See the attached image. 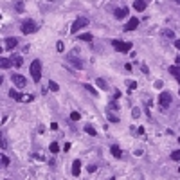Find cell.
I'll return each mask as SVG.
<instances>
[{"label":"cell","mask_w":180,"mask_h":180,"mask_svg":"<svg viewBox=\"0 0 180 180\" xmlns=\"http://www.w3.org/2000/svg\"><path fill=\"white\" fill-rule=\"evenodd\" d=\"M29 72H31V76H33V79L38 83L41 79V61L34 60L33 63H31V67H29Z\"/></svg>","instance_id":"obj_1"},{"label":"cell","mask_w":180,"mask_h":180,"mask_svg":"<svg viewBox=\"0 0 180 180\" xmlns=\"http://www.w3.org/2000/svg\"><path fill=\"white\" fill-rule=\"evenodd\" d=\"M85 27H88V18H87V16H79V18L74 20V24H72V27H70V33L74 34V33H78V31H81V29H85Z\"/></svg>","instance_id":"obj_2"},{"label":"cell","mask_w":180,"mask_h":180,"mask_svg":"<svg viewBox=\"0 0 180 180\" xmlns=\"http://www.w3.org/2000/svg\"><path fill=\"white\" fill-rule=\"evenodd\" d=\"M112 45H113V49L117 50V52H128V50H132V43H130V41L113 40V41H112Z\"/></svg>","instance_id":"obj_3"},{"label":"cell","mask_w":180,"mask_h":180,"mask_svg":"<svg viewBox=\"0 0 180 180\" xmlns=\"http://www.w3.org/2000/svg\"><path fill=\"white\" fill-rule=\"evenodd\" d=\"M36 31V24L33 22V20H24L22 22V33L24 34H31Z\"/></svg>","instance_id":"obj_4"},{"label":"cell","mask_w":180,"mask_h":180,"mask_svg":"<svg viewBox=\"0 0 180 180\" xmlns=\"http://www.w3.org/2000/svg\"><path fill=\"white\" fill-rule=\"evenodd\" d=\"M158 103H160L162 108H167L169 104H171V94H169V92H162L160 96H158Z\"/></svg>","instance_id":"obj_5"},{"label":"cell","mask_w":180,"mask_h":180,"mask_svg":"<svg viewBox=\"0 0 180 180\" xmlns=\"http://www.w3.org/2000/svg\"><path fill=\"white\" fill-rule=\"evenodd\" d=\"M11 79H13V83L16 85V87H20V88L27 85V79H25L24 76H20V74H13V76H11Z\"/></svg>","instance_id":"obj_6"},{"label":"cell","mask_w":180,"mask_h":180,"mask_svg":"<svg viewBox=\"0 0 180 180\" xmlns=\"http://www.w3.org/2000/svg\"><path fill=\"white\" fill-rule=\"evenodd\" d=\"M137 27H139V18H135V16H133V18H130V20H128V24L124 25V31H135Z\"/></svg>","instance_id":"obj_7"},{"label":"cell","mask_w":180,"mask_h":180,"mask_svg":"<svg viewBox=\"0 0 180 180\" xmlns=\"http://www.w3.org/2000/svg\"><path fill=\"white\" fill-rule=\"evenodd\" d=\"M72 175L74 176H79L81 175V160H79V158H76V160L72 162Z\"/></svg>","instance_id":"obj_8"},{"label":"cell","mask_w":180,"mask_h":180,"mask_svg":"<svg viewBox=\"0 0 180 180\" xmlns=\"http://www.w3.org/2000/svg\"><path fill=\"white\" fill-rule=\"evenodd\" d=\"M18 43H20L18 38H13V36L11 38H6V49H9V50H13Z\"/></svg>","instance_id":"obj_9"},{"label":"cell","mask_w":180,"mask_h":180,"mask_svg":"<svg viewBox=\"0 0 180 180\" xmlns=\"http://www.w3.org/2000/svg\"><path fill=\"white\" fill-rule=\"evenodd\" d=\"M126 15H128V9H126V7H123V9H115V11H113V16L117 18V20L126 18Z\"/></svg>","instance_id":"obj_10"},{"label":"cell","mask_w":180,"mask_h":180,"mask_svg":"<svg viewBox=\"0 0 180 180\" xmlns=\"http://www.w3.org/2000/svg\"><path fill=\"white\" fill-rule=\"evenodd\" d=\"M169 72H171V76L180 83V67L178 65H171V67H169Z\"/></svg>","instance_id":"obj_11"},{"label":"cell","mask_w":180,"mask_h":180,"mask_svg":"<svg viewBox=\"0 0 180 180\" xmlns=\"http://www.w3.org/2000/svg\"><path fill=\"white\" fill-rule=\"evenodd\" d=\"M69 61H70V65H74V67H76V69H79V70L85 67V63H83L79 58H74V56H70V58H69Z\"/></svg>","instance_id":"obj_12"},{"label":"cell","mask_w":180,"mask_h":180,"mask_svg":"<svg viewBox=\"0 0 180 180\" xmlns=\"http://www.w3.org/2000/svg\"><path fill=\"white\" fill-rule=\"evenodd\" d=\"M110 151H112V155H113L115 158H121V157H123V151H121V148H119L117 144H113V146L110 148Z\"/></svg>","instance_id":"obj_13"},{"label":"cell","mask_w":180,"mask_h":180,"mask_svg":"<svg viewBox=\"0 0 180 180\" xmlns=\"http://www.w3.org/2000/svg\"><path fill=\"white\" fill-rule=\"evenodd\" d=\"M13 67V61L9 58H0V69H9Z\"/></svg>","instance_id":"obj_14"},{"label":"cell","mask_w":180,"mask_h":180,"mask_svg":"<svg viewBox=\"0 0 180 180\" xmlns=\"http://www.w3.org/2000/svg\"><path fill=\"white\" fill-rule=\"evenodd\" d=\"M133 9H135V11H144V9H146V2H142V0H135V2H133Z\"/></svg>","instance_id":"obj_15"},{"label":"cell","mask_w":180,"mask_h":180,"mask_svg":"<svg viewBox=\"0 0 180 180\" xmlns=\"http://www.w3.org/2000/svg\"><path fill=\"white\" fill-rule=\"evenodd\" d=\"M9 96H11L13 99H16V101H22L24 94H20V92H16V90H9Z\"/></svg>","instance_id":"obj_16"},{"label":"cell","mask_w":180,"mask_h":180,"mask_svg":"<svg viewBox=\"0 0 180 180\" xmlns=\"http://www.w3.org/2000/svg\"><path fill=\"white\" fill-rule=\"evenodd\" d=\"M97 87L101 88V90H108V85H106V81H104V79H101V78H97Z\"/></svg>","instance_id":"obj_17"},{"label":"cell","mask_w":180,"mask_h":180,"mask_svg":"<svg viewBox=\"0 0 180 180\" xmlns=\"http://www.w3.org/2000/svg\"><path fill=\"white\" fill-rule=\"evenodd\" d=\"M11 58H13L11 61H13V65H15V67H22V63H24V60L20 58V56H11Z\"/></svg>","instance_id":"obj_18"},{"label":"cell","mask_w":180,"mask_h":180,"mask_svg":"<svg viewBox=\"0 0 180 180\" xmlns=\"http://www.w3.org/2000/svg\"><path fill=\"white\" fill-rule=\"evenodd\" d=\"M49 150H50V153H54V155H56V153L60 151V144H58V142H50Z\"/></svg>","instance_id":"obj_19"},{"label":"cell","mask_w":180,"mask_h":180,"mask_svg":"<svg viewBox=\"0 0 180 180\" xmlns=\"http://www.w3.org/2000/svg\"><path fill=\"white\" fill-rule=\"evenodd\" d=\"M49 88H50L52 92H58V90H60V85H58L56 81H49Z\"/></svg>","instance_id":"obj_20"},{"label":"cell","mask_w":180,"mask_h":180,"mask_svg":"<svg viewBox=\"0 0 180 180\" xmlns=\"http://www.w3.org/2000/svg\"><path fill=\"white\" fill-rule=\"evenodd\" d=\"M79 40H83V41H92V34H90V33H83V34H79Z\"/></svg>","instance_id":"obj_21"},{"label":"cell","mask_w":180,"mask_h":180,"mask_svg":"<svg viewBox=\"0 0 180 180\" xmlns=\"http://www.w3.org/2000/svg\"><path fill=\"white\" fill-rule=\"evenodd\" d=\"M85 90H87V92H90V94H92V96H97V92H96V88H94V87H92V85H88V83H87V85H85Z\"/></svg>","instance_id":"obj_22"},{"label":"cell","mask_w":180,"mask_h":180,"mask_svg":"<svg viewBox=\"0 0 180 180\" xmlns=\"http://www.w3.org/2000/svg\"><path fill=\"white\" fill-rule=\"evenodd\" d=\"M162 34H164L166 38H175V33H173L171 29H164V31H162Z\"/></svg>","instance_id":"obj_23"},{"label":"cell","mask_w":180,"mask_h":180,"mask_svg":"<svg viewBox=\"0 0 180 180\" xmlns=\"http://www.w3.org/2000/svg\"><path fill=\"white\" fill-rule=\"evenodd\" d=\"M85 132H87L88 135H97V132H96V130H94V128H92V126H90V124H87V126H85Z\"/></svg>","instance_id":"obj_24"},{"label":"cell","mask_w":180,"mask_h":180,"mask_svg":"<svg viewBox=\"0 0 180 180\" xmlns=\"http://www.w3.org/2000/svg\"><path fill=\"white\" fill-rule=\"evenodd\" d=\"M31 101H34V96H22V103H31Z\"/></svg>","instance_id":"obj_25"},{"label":"cell","mask_w":180,"mask_h":180,"mask_svg":"<svg viewBox=\"0 0 180 180\" xmlns=\"http://www.w3.org/2000/svg\"><path fill=\"white\" fill-rule=\"evenodd\" d=\"M108 121L110 123H119V117L115 113H108Z\"/></svg>","instance_id":"obj_26"},{"label":"cell","mask_w":180,"mask_h":180,"mask_svg":"<svg viewBox=\"0 0 180 180\" xmlns=\"http://www.w3.org/2000/svg\"><path fill=\"white\" fill-rule=\"evenodd\" d=\"M70 119H72V121H79V119H81L79 112H72V113H70Z\"/></svg>","instance_id":"obj_27"},{"label":"cell","mask_w":180,"mask_h":180,"mask_svg":"<svg viewBox=\"0 0 180 180\" xmlns=\"http://www.w3.org/2000/svg\"><path fill=\"white\" fill-rule=\"evenodd\" d=\"M171 158H173V160H180V150H175L171 153Z\"/></svg>","instance_id":"obj_28"},{"label":"cell","mask_w":180,"mask_h":180,"mask_svg":"<svg viewBox=\"0 0 180 180\" xmlns=\"http://www.w3.org/2000/svg\"><path fill=\"white\" fill-rule=\"evenodd\" d=\"M56 50H58V52H63V50H65V45H63V41H58V43H56Z\"/></svg>","instance_id":"obj_29"},{"label":"cell","mask_w":180,"mask_h":180,"mask_svg":"<svg viewBox=\"0 0 180 180\" xmlns=\"http://www.w3.org/2000/svg\"><path fill=\"white\" fill-rule=\"evenodd\" d=\"M0 162H2L4 166H7V164H9V158H7L6 155H0Z\"/></svg>","instance_id":"obj_30"},{"label":"cell","mask_w":180,"mask_h":180,"mask_svg":"<svg viewBox=\"0 0 180 180\" xmlns=\"http://www.w3.org/2000/svg\"><path fill=\"white\" fill-rule=\"evenodd\" d=\"M132 113H133V117H135V119H139V117H141V110H139V108H133V112H132Z\"/></svg>","instance_id":"obj_31"},{"label":"cell","mask_w":180,"mask_h":180,"mask_svg":"<svg viewBox=\"0 0 180 180\" xmlns=\"http://www.w3.org/2000/svg\"><path fill=\"white\" fill-rule=\"evenodd\" d=\"M110 108L112 110H119V104L117 103H110Z\"/></svg>","instance_id":"obj_32"},{"label":"cell","mask_w":180,"mask_h":180,"mask_svg":"<svg viewBox=\"0 0 180 180\" xmlns=\"http://www.w3.org/2000/svg\"><path fill=\"white\" fill-rule=\"evenodd\" d=\"M0 146H2V148H6L7 144H6V141H4V137H2V133H0Z\"/></svg>","instance_id":"obj_33"},{"label":"cell","mask_w":180,"mask_h":180,"mask_svg":"<svg viewBox=\"0 0 180 180\" xmlns=\"http://www.w3.org/2000/svg\"><path fill=\"white\" fill-rule=\"evenodd\" d=\"M16 9H18V11H24V2H18V4H16Z\"/></svg>","instance_id":"obj_34"},{"label":"cell","mask_w":180,"mask_h":180,"mask_svg":"<svg viewBox=\"0 0 180 180\" xmlns=\"http://www.w3.org/2000/svg\"><path fill=\"white\" fill-rule=\"evenodd\" d=\"M135 88H137V81H132L130 83V90H135Z\"/></svg>","instance_id":"obj_35"},{"label":"cell","mask_w":180,"mask_h":180,"mask_svg":"<svg viewBox=\"0 0 180 180\" xmlns=\"http://www.w3.org/2000/svg\"><path fill=\"white\" fill-rule=\"evenodd\" d=\"M63 150H65V151H69V150H70V142H65V146H63Z\"/></svg>","instance_id":"obj_36"},{"label":"cell","mask_w":180,"mask_h":180,"mask_svg":"<svg viewBox=\"0 0 180 180\" xmlns=\"http://www.w3.org/2000/svg\"><path fill=\"white\" fill-rule=\"evenodd\" d=\"M175 47H176V49L180 50V40H175Z\"/></svg>","instance_id":"obj_37"},{"label":"cell","mask_w":180,"mask_h":180,"mask_svg":"<svg viewBox=\"0 0 180 180\" xmlns=\"http://www.w3.org/2000/svg\"><path fill=\"white\" fill-rule=\"evenodd\" d=\"M176 65H178V67H180V58H176Z\"/></svg>","instance_id":"obj_38"},{"label":"cell","mask_w":180,"mask_h":180,"mask_svg":"<svg viewBox=\"0 0 180 180\" xmlns=\"http://www.w3.org/2000/svg\"><path fill=\"white\" fill-rule=\"evenodd\" d=\"M2 81H4V78H0V85H2Z\"/></svg>","instance_id":"obj_39"},{"label":"cell","mask_w":180,"mask_h":180,"mask_svg":"<svg viewBox=\"0 0 180 180\" xmlns=\"http://www.w3.org/2000/svg\"><path fill=\"white\" fill-rule=\"evenodd\" d=\"M142 2H146V4H148V2H150V0H142Z\"/></svg>","instance_id":"obj_40"},{"label":"cell","mask_w":180,"mask_h":180,"mask_svg":"<svg viewBox=\"0 0 180 180\" xmlns=\"http://www.w3.org/2000/svg\"><path fill=\"white\" fill-rule=\"evenodd\" d=\"M176 4H178V6H180V0H176Z\"/></svg>","instance_id":"obj_41"},{"label":"cell","mask_w":180,"mask_h":180,"mask_svg":"<svg viewBox=\"0 0 180 180\" xmlns=\"http://www.w3.org/2000/svg\"><path fill=\"white\" fill-rule=\"evenodd\" d=\"M0 54H2V47H0Z\"/></svg>","instance_id":"obj_42"},{"label":"cell","mask_w":180,"mask_h":180,"mask_svg":"<svg viewBox=\"0 0 180 180\" xmlns=\"http://www.w3.org/2000/svg\"><path fill=\"white\" fill-rule=\"evenodd\" d=\"M0 167H2V162H0Z\"/></svg>","instance_id":"obj_43"},{"label":"cell","mask_w":180,"mask_h":180,"mask_svg":"<svg viewBox=\"0 0 180 180\" xmlns=\"http://www.w3.org/2000/svg\"><path fill=\"white\" fill-rule=\"evenodd\" d=\"M110 180H115V178H110Z\"/></svg>","instance_id":"obj_44"},{"label":"cell","mask_w":180,"mask_h":180,"mask_svg":"<svg viewBox=\"0 0 180 180\" xmlns=\"http://www.w3.org/2000/svg\"><path fill=\"white\" fill-rule=\"evenodd\" d=\"M178 173H180V169H178Z\"/></svg>","instance_id":"obj_45"},{"label":"cell","mask_w":180,"mask_h":180,"mask_svg":"<svg viewBox=\"0 0 180 180\" xmlns=\"http://www.w3.org/2000/svg\"><path fill=\"white\" fill-rule=\"evenodd\" d=\"M178 94H180V92H178Z\"/></svg>","instance_id":"obj_46"}]
</instances>
